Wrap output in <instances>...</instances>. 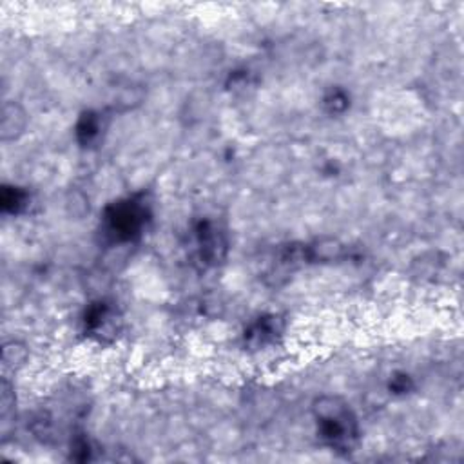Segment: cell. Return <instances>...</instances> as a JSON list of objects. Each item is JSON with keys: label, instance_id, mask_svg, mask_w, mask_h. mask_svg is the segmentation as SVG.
Here are the masks:
<instances>
[{"label": "cell", "instance_id": "6da1fadb", "mask_svg": "<svg viewBox=\"0 0 464 464\" xmlns=\"http://www.w3.org/2000/svg\"><path fill=\"white\" fill-rule=\"evenodd\" d=\"M314 414L319 421L321 436L330 446L350 452L358 443V421L348 404L338 395H325L314 403Z\"/></svg>", "mask_w": 464, "mask_h": 464}, {"label": "cell", "instance_id": "7a4b0ae2", "mask_svg": "<svg viewBox=\"0 0 464 464\" xmlns=\"http://www.w3.org/2000/svg\"><path fill=\"white\" fill-rule=\"evenodd\" d=\"M109 228L114 232V236L129 240L133 234L140 231L143 223V211L138 204H120L109 211Z\"/></svg>", "mask_w": 464, "mask_h": 464}, {"label": "cell", "instance_id": "3957f363", "mask_svg": "<svg viewBox=\"0 0 464 464\" xmlns=\"http://www.w3.org/2000/svg\"><path fill=\"white\" fill-rule=\"evenodd\" d=\"M28 123V114L24 107L16 102H6L0 113V140L11 142L24 133Z\"/></svg>", "mask_w": 464, "mask_h": 464}, {"label": "cell", "instance_id": "277c9868", "mask_svg": "<svg viewBox=\"0 0 464 464\" xmlns=\"http://www.w3.org/2000/svg\"><path fill=\"white\" fill-rule=\"evenodd\" d=\"M309 256L318 261H334L343 256V243L336 238H323L310 247Z\"/></svg>", "mask_w": 464, "mask_h": 464}, {"label": "cell", "instance_id": "5b68a950", "mask_svg": "<svg viewBox=\"0 0 464 464\" xmlns=\"http://www.w3.org/2000/svg\"><path fill=\"white\" fill-rule=\"evenodd\" d=\"M28 355V346L18 341L6 343L4 348H2V363H4L6 368H11V370L24 367Z\"/></svg>", "mask_w": 464, "mask_h": 464}, {"label": "cell", "instance_id": "8992f818", "mask_svg": "<svg viewBox=\"0 0 464 464\" xmlns=\"http://www.w3.org/2000/svg\"><path fill=\"white\" fill-rule=\"evenodd\" d=\"M26 201V194L15 187H4L2 191V207L4 211L18 212Z\"/></svg>", "mask_w": 464, "mask_h": 464}, {"label": "cell", "instance_id": "52a82bcc", "mask_svg": "<svg viewBox=\"0 0 464 464\" xmlns=\"http://www.w3.org/2000/svg\"><path fill=\"white\" fill-rule=\"evenodd\" d=\"M98 129H100V123H98V118L94 114H86L82 122L78 123V136H80L84 142H89L94 136L98 135Z\"/></svg>", "mask_w": 464, "mask_h": 464}, {"label": "cell", "instance_id": "ba28073f", "mask_svg": "<svg viewBox=\"0 0 464 464\" xmlns=\"http://www.w3.org/2000/svg\"><path fill=\"white\" fill-rule=\"evenodd\" d=\"M326 106L332 111H343L346 107V96L343 93H339V91H334L326 98Z\"/></svg>", "mask_w": 464, "mask_h": 464}]
</instances>
